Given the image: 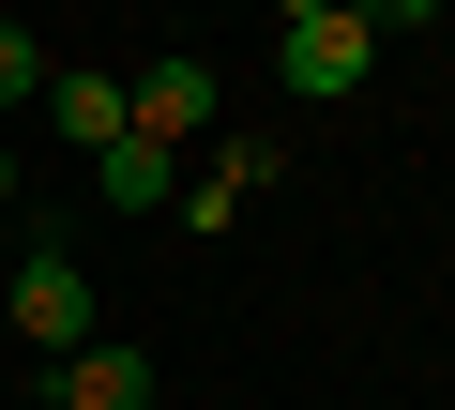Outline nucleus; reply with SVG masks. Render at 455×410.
Listing matches in <instances>:
<instances>
[{"label":"nucleus","mask_w":455,"mask_h":410,"mask_svg":"<svg viewBox=\"0 0 455 410\" xmlns=\"http://www.w3.org/2000/svg\"><path fill=\"white\" fill-rule=\"evenodd\" d=\"M46 76H61V61H46V46H31V16H0V107H31V92H46Z\"/></svg>","instance_id":"8"},{"label":"nucleus","mask_w":455,"mask_h":410,"mask_svg":"<svg viewBox=\"0 0 455 410\" xmlns=\"http://www.w3.org/2000/svg\"><path fill=\"white\" fill-rule=\"evenodd\" d=\"M92 197H107V213H167V197H182V152H167V137H137V122H122V137H107V152H92Z\"/></svg>","instance_id":"6"},{"label":"nucleus","mask_w":455,"mask_h":410,"mask_svg":"<svg viewBox=\"0 0 455 410\" xmlns=\"http://www.w3.org/2000/svg\"><path fill=\"white\" fill-rule=\"evenodd\" d=\"M46 410H152V350H137V334L61 350V365H46Z\"/></svg>","instance_id":"4"},{"label":"nucleus","mask_w":455,"mask_h":410,"mask_svg":"<svg viewBox=\"0 0 455 410\" xmlns=\"http://www.w3.org/2000/svg\"><path fill=\"white\" fill-rule=\"evenodd\" d=\"M364 61H379V16H364V0H289V16H274V92L334 107V92H364Z\"/></svg>","instance_id":"1"},{"label":"nucleus","mask_w":455,"mask_h":410,"mask_svg":"<svg viewBox=\"0 0 455 410\" xmlns=\"http://www.w3.org/2000/svg\"><path fill=\"white\" fill-rule=\"evenodd\" d=\"M46 122H61V152L92 167V152L122 137V76H107V61H61V76H46Z\"/></svg>","instance_id":"7"},{"label":"nucleus","mask_w":455,"mask_h":410,"mask_svg":"<svg viewBox=\"0 0 455 410\" xmlns=\"http://www.w3.org/2000/svg\"><path fill=\"white\" fill-rule=\"evenodd\" d=\"M259 182H274V137H212V152H182V197H167V213L182 229H228Z\"/></svg>","instance_id":"5"},{"label":"nucleus","mask_w":455,"mask_h":410,"mask_svg":"<svg viewBox=\"0 0 455 410\" xmlns=\"http://www.w3.org/2000/svg\"><path fill=\"white\" fill-rule=\"evenodd\" d=\"M0 319H16V350H46V365H61V350H92V334H107V319H92V274H76V259H61V244H31V259H16V274H0Z\"/></svg>","instance_id":"3"},{"label":"nucleus","mask_w":455,"mask_h":410,"mask_svg":"<svg viewBox=\"0 0 455 410\" xmlns=\"http://www.w3.org/2000/svg\"><path fill=\"white\" fill-rule=\"evenodd\" d=\"M122 122L167 137V152H212V137H228V76H212L197 46H152V61L122 76Z\"/></svg>","instance_id":"2"},{"label":"nucleus","mask_w":455,"mask_h":410,"mask_svg":"<svg viewBox=\"0 0 455 410\" xmlns=\"http://www.w3.org/2000/svg\"><path fill=\"white\" fill-rule=\"evenodd\" d=\"M0 213H16V152H0Z\"/></svg>","instance_id":"9"}]
</instances>
